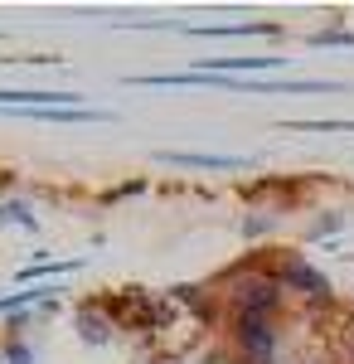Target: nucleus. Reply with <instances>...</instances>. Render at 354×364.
I'll use <instances>...</instances> for the list:
<instances>
[{"label": "nucleus", "instance_id": "obj_1", "mask_svg": "<svg viewBox=\"0 0 354 364\" xmlns=\"http://www.w3.org/2000/svg\"><path fill=\"white\" fill-rule=\"evenodd\" d=\"M281 301V282L267 272H252V277H233V306L238 316H272Z\"/></svg>", "mask_w": 354, "mask_h": 364}, {"label": "nucleus", "instance_id": "obj_2", "mask_svg": "<svg viewBox=\"0 0 354 364\" xmlns=\"http://www.w3.org/2000/svg\"><path fill=\"white\" fill-rule=\"evenodd\" d=\"M238 350L252 355V364H272V350H277V331H272V316H238Z\"/></svg>", "mask_w": 354, "mask_h": 364}, {"label": "nucleus", "instance_id": "obj_3", "mask_svg": "<svg viewBox=\"0 0 354 364\" xmlns=\"http://www.w3.org/2000/svg\"><path fill=\"white\" fill-rule=\"evenodd\" d=\"M277 282L281 287H296V291H306L311 301H330V282L316 272V267H306L301 257H286L281 262V272H277Z\"/></svg>", "mask_w": 354, "mask_h": 364}, {"label": "nucleus", "instance_id": "obj_4", "mask_svg": "<svg viewBox=\"0 0 354 364\" xmlns=\"http://www.w3.org/2000/svg\"><path fill=\"white\" fill-rule=\"evenodd\" d=\"M156 161L180 166V170H247L243 156H204V151H161Z\"/></svg>", "mask_w": 354, "mask_h": 364}, {"label": "nucleus", "instance_id": "obj_5", "mask_svg": "<svg viewBox=\"0 0 354 364\" xmlns=\"http://www.w3.org/2000/svg\"><path fill=\"white\" fill-rule=\"evenodd\" d=\"M286 58H204L199 73H218V78H233V73H262V68H281Z\"/></svg>", "mask_w": 354, "mask_h": 364}, {"label": "nucleus", "instance_id": "obj_6", "mask_svg": "<svg viewBox=\"0 0 354 364\" xmlns=\"http://www.w3.org/2000/svg\"><path fill=\"white\" fill-rule=\"evenodd\" d=\"M78 326H82V340H87V345H102V340H107V331H112V321H102L92 306L78 311Z\"/></svg>", "mask_w": 354, "mask_h": 364}, {"label": "nucleus", "instance_id": "obj_7", "mask_svg": "<svg viewBox=\"0 0 354 364\" xmlns=\"http://www.w3.org/2000/svg\"><path fill=\"white\" fill-rule=\"evenodd\" d=\"M54 296V287H34V291H15V296H0V316L5 311H20L25 301H49Z\"/></svg>", "mask_w": 354, "mask_h": 364}, {"label": "nucleus", "instance_id": "obj_8", "mask_svg": "<svg viewBox=\"0 0 354 364\" xmlns=\"http://www.w3.org/2000/svg\"><path fill=\"white\" fill-rule=\"evenodd\" d=\"M291 132H354V122L345 117H326V122H286Z\"/></svg>", "mask_w": 354, "mask_h": 364}, {"label": "nucleus", "instance_id": "obj_9", "mask_svg": "<svg viewBox=\"0 0 354 364\" xmlns=\"http://www.w3.org/2000/svg\"><path fill=\"white\" fill-rule=\"evenodd\" d=\"M0 224H25V228H34V209L29 204H0Z\"/></svg>", "mask_w": 354, "mask_h": 364}, {"label": "nucleus", "instance_id": "obj_10", "mask_svg": "<svg viewBox=\"0 0 354 364\" xmlns=\"http://www.w3.org/2000/svg\"><path fill=\"white\" fill-rule=\"evenodd\" d=\"M311 44H316V49H326V44L354 49V34H350V29H326V34H311Z\"/></svg>", "mask_w": 354, "mask_h": 364}, {"label": "nucleus", "instance_id": "obj_11", "mask_svg": "<svg viewBox=\"0 0 354 364\" xmlns=\"http://www.w3.org/2000/svg\"><path fill=\"white\" fill-rule=\"evenodd\" d=\"M340 228H345V214H321L311 224V238H326V233H340Z\"/></svg>", "mask_w": 354, "mask_h": 364}, {"label": "nucleus", "instance_id": "obj_12", "mask_svg": "<svg viewBox=\"0 0 354 364\" xmlns=\"http://www.w3.org/2000/svg\"><path fill=\"white\" fill-rule=\"evenodd\" d=\"M340 355H345V364H354V316H345V336H340Z\"/></svg>", "mask_w": 354, "mask_h": 364}, {"label": "nucleus", "instance_id": "obj_13", "mask_svg": "<svg viewBox=\"0 0 354 364\" xmlns=\"http://www.w3.org/2000/svg\"><path fill=\"white\" fill-rule=\"evenodd\" d=\"M267 228H272V214H252V219L243 224V233H247V238H257V233H267Z\"/></svg>", "mask_w": 354, "mask_h": 364}, {"label": "nucleus", "instance_id": "obj_14", "mask_svg": "<svg viewBox=\"0 0 354 364\" xmlns=\"http://www.w3.org/2000/svg\"><path fill=\"white\" fill-rule=\"evenodd\" d=\"M5 360H10V364H34V355H29V345H20V340H15V345L5 350Z\"/></svg>", "mask_w": 354, "mask_h": 364}]
</instances>
